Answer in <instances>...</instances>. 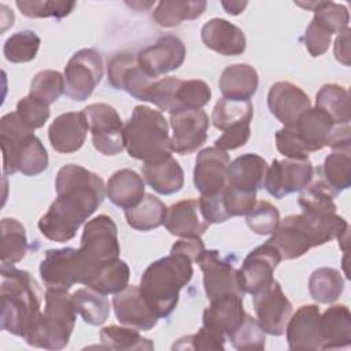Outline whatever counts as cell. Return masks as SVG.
I'll return each mask as SVG.
<instances>
[{
	"label": "cell",
	"instance_id": "6da1fadb",
	"mask_svg": "<svg viewBox=\"0 0 351 351\" xmlns=\"http://www.w3.org/2000/svg\"><path fill=\"white\" fill-rule=\"evenodd\" d=\"M58 197L38 219L40 232L51 241L74 239L80 226L103 203L107 192L101 177L78 165H64L55 180Z\"/></svg>",
	"mask_w": 351,
	"mask_h": 351
},
{
	"label": "cell",
	"instance_id": "7a4b0ae2",
	"mask_svg": "<svg viewBox=\"0 0 351 351\" xmlns=\"http://www.w3.org/2000/svg\"><path fill=\"white\" fill-rule=\"evenodd\" d=\"M348 232L347 221L332 214H295L280 221L267 240L280 252L281 259L289 261L303 256L311 248L340 239Z\"/></svg>",
	"mask_w": 351,
	"mask_h": 351
},
{
	"label": "cell",
	"instance_id": "3957f363",
	"mask_svg": "<svg viewBox=\"0 0 351 351\" xmlns=\"http://www.w3.org/2000/svg\"><path fill=\"white\" fill-rule=\"evenodd\" d=\"M1 329L26 339L41 317V291L29 271L1 265Z\"/></svg>",
	"mask_w": 351,
	"mask_h": 351
},
{
	"label": "cell",
	"instance_id": "277c9868",
	"mask_svg": "<svg viewBox=\"0 0 351 351\" xmlns=\"http://www.w3.org/2000/svg\"><path fill=\"white\" fill-rule=\"evenodd\" d=\"M193 276L192 261L181 254L152 262L140 278V293L158 318L169 317L176 308L180 291Z\"/></svg>",
	"mask_w": 351,
	"mask_h": 351
},
{
	"label": "cell",
	"instance_id": "5b68a950",
	"mask_svg": "<svg viewBox=\"0 0 351 351\" xmlns=\"http://www.w3.org/2000/svg\"><path fill=\"white\" fill-rule=\"evenodd\" d=\"M125 148L130 158L149 162L171 155L169 123L160 111L148 106H136L123 126Z\"/></svg>",
	"mask_w": 351,
	"mask_h": 351
},
{
	"label": "cell",
	"instance_id": "8992f818",
	"mask_svg": "<svg viewBox=\"0 0 351 351\" xmlns=\"http://www.w3.org/2000/svg\"><path fill=\"white\" fill-rule=\"evenodd\" d=\"M75 319L77 310L71 295L64 289L47 288L44 313L25 341L38 348L62 350L69 344Z\"/></svg>",
	"mask_w": 351,
	"mask_h": 351
},
{
	"label": "cell",
	"instance_id": "52a82bcc",
	"mask_svg": "<svg viewBox=\"0 0 351 351\" xmlns=\"http://www.w3.org/2000/svg\"><path fill=\"white\" fill-rule=\"evenodd\" d=\"M97 269L85 259L80 248L66 247L45 252L40 263V276L47 288L69 291L74 284L86 285Z\"/></svg>",
	"mask_w": 351,
	"mask_h": 351
},
{
	"label": "cell",
	"instance_id": "ba28073f",
	"mask_svg": "<svg viewBox=\"0 0 351 351\" xmlns=\"http://www.w3.org/2000/svg\"><path fill=\"white\" fill-rule=\"evenodd\" d=\"M104 74L101 53L93 48L77 51L64 67V95L74 101L86 100Z\"/></svg>",
	"mask_w": 351,
	"mask_h": 351
},
{
	"label": "cell",
	"instance_id": "9c48e42d",
	"mask_svg": "<svg viewBox=\"0 0 351 351\" xmlns=\"http://www.w3.org/2000/svg\"><path fill=\"white\" fill-rule=\"evenodd\" d=\"M96 151L114 156L123 151V123L117 110L106 103H93L84 110Z\"/></svg>",
	"mask_w": 351,
	"mask_h": 351
},
{
	"label": "cell",
	"instance_id": "30bf717a",
	"mask_svg": "<svg viewBox=\"0 0 351 351\" xmlns=\"http://www.w3.org/2000/svg\"><path fill=\"white\" fill-rule=\"evenodd\" d=\"M80 251L96 267L119 258L118 229L111 217L101 214L85 223Z\"/></svg>",
	"mask_w": 351,
	"mask_h": 351
},
{
	"label": "cell",
	"instance_id": "8fae6325",
	"mask_svg": "<svg viewBox=\"0 0 351 351\" xmlns=\"http://www.w3.org/2000/svg\"><path fill=\"white\" fill-rule=\"evenodd\" d=\"M197 263L203 271V285L210 300L228 295L244 298L239 269L217 250H206Z\"/></svg>",
	"mask_w": 351,
	"mask_h": 351
},
{
	"label": "cell",
	"instance_id": "7c38bea8",
	"mask_svg": "<svg viewBox=\"0 0 351 351\" xmlns=\"http://www.w3.org/2000/svg\"><path fill=\"white\" fill-rule=\"evenodd\" d=\"M256 321L265 333L281 336L292 315V303L285 296L278 281L273 280L261 291L252 295Z\"/></svg>",
	"mask_w": 351,
	"mask_h": 351
},
{
	"label": "cell",
	"instance_id": "4fadbf2b",
	"mask_svg": "<svg viewBox=\"0 0 351 351\" xmlns=\"http://www.w3.org/2000/svg\"><path fill=\"white\" fill-rule=\"evenodd\" d=\"M314 167L310 159H274L266 170V191L276 199L304 189L313 180Z\"/></svg>",
	"mask_w": 351,
	"mask_h": 351
},
{
	"label": "cell",
	"instance_id": "5bb4252c",
	"mask_svg": "<svg viewBox=\"0 0 351 351\" xmlns=\"http://www.w3.org/2000/svg\"><path fill=\"white\" fill-rule=\"evenodd\" d=\"M186 49L184 43L171 34L162 36L152 45H148L138 51L136 55L138 66L151 78L170 73L178 69L185 60Z\"/></svg>",
	"mask_w": 351,
	"mask_h": 351
},
{
	"label": "cell",
	"instance_id": "9a60e30c",
	"mask_svg": "<svg viewBox=\"0 0 351 351\" xmlns=\"http://www.w3.org/2000/svg\"><path fill=\"white\" fill-rule=\"evenodd\" d=\"M171 151L180 155L195 152L207 140L208 115L204 110H184L170 115Z\"/></svg>",
	"mask_w": 351,
	"mask_h": 351
},
{
	"label": "cell",
	"instance_id": "2e32d148",
	"mask_svg": "<svg viewBox=\"0 0 351 351\" xmlns=\"http://www.w3.org/2000/svg\"><path fill=\"white\" fill-rule=\"evenodd\" d=\"M107 78L114 89L125 90L141 101H145L147 92L154 81L141 70L136 55L130 52H118L108 60Z\"/></svg>",
	"mask_w": 351,
	"mask_h": 351
},
{
	"label": "cell",
	"instance_id": "e0dca14e",
	"mask_svg": "<svg viewBox=\"0 0 351 351\" xmlns=\"http://www.w3.org/2000/svg\"><path fill=\"white\" fill-rule=\"evenodd\" d=\"M281 261L280 252L269 241L254 248L239 269L244 292L254 295L271 282L273 273Z\"/></svg>",
	"mask_w": 351,
	"mask_h": 351
},
{
	"label": "cell",
	"instance_id": "ac0fdd59",
	"mask_svg": "<svg viewBox=\"0 0 351 351\" xmlns=\"http://www.w3.org/2000/svg\"><path fill=\"white\" fill-rule=\"evenodd\" d=\"M229 155L217 147L202 149L195 162L193 184L202 195L222 191L228 184Z\"/></svg>",
	"mask_w": 351,
	"mask_h": 351
},
{
	"label": "cell",
	"instance_id": "d6986e66",
	"mask_svg": "<svg viewBox=\"0 0 351 351\" xmlns=\"http://www.w3.org/2000/svg\"><path fill=\"white\" fill-rule=\"evenodd\" d=\"M267 107L284 126H293L300 115L311 107L310 97L298 85L288 81L273 84L267 95Z\"/></svg>",
	"mask_w": 351,
	"mask_h": 351
},
{
	"label": "cell",
	"instance_id": "ffe728a7",
	"mask_svg": "<svg viewBox=\"0 0 351 351\" xmlns=\"http://www.w3.org/2000/svg\"><path fill=\"white\" fill-rule=\"evenodd\" d=\"M287 343L292 350H321V313L315 304H304L289 317L285 326Z\"/></svg>",
	"mask_w": 351,
	"mask_h": 351
},
{
	"label": "cell",
	"instance_id": "44dd1931",
	"mask_svg": "<svg viewBox=\"0 0 351 351\" xmlns=\"http://www.w3.org/2000/svg\"><path fill=\"white\" fill-rule=\"evenodd\" d=\"M112 307L122 325L137 330H151L159 319L141 296L137 285H128L115 293Z\"/></svg>",
	"mask_w": 351,
	"mask_h": 351
},
{
	"label": "cell",
	"instance_id": "7402d4cb",
	"mask_svg": "<svg viewBox=\"0 0 351 351\" xmlns=\"http://www.w3.org/2000/svg\"><path fill=\"white\" fill-rule=\"evenodd\" d=\"M89 126L84 111L60 114L53 119L48 129V138L52 148L60 154L78 151L86 138Z\"/></svg>",
	"mask_w": 351,
	"mask_h": 351
},
{
	"label": "cell",
	"instance_id": "603a6c76",
	"mask_svg": "<svg viewBox=\"0 0 351 351\" xmlns=\"http://www.w3.org/2000/svg\"><path fill=\"white\" fill-rule=\"evenodd\" d=\"M203 44L225 56H237L245 51L247 40L244 32L222 18H213L206 22L200 32Z\"/></svg>",
	"mask_w": 351,
	"mask_h": 351
},
{
	"label": "cell",
	"instance_id": "cb8c5ba5",
	"mask_svg": "<svg viewBox=\"0 0 351 351\" xmlns=\"http://www.w3.org/2000/svg\"><path fill=\"white\" fill-rule=\"evenodd\" d=\"M243 299L228 295L210 300V306L203 311V326L229 339L245 317Z\"/></svg>",
	"mask_w": 351,
	"mask_h": 351
},
{
	"label": "cell",
	"instance_id": "d4e9b609",
	"mask_svg": "<svg viewBox=\"0 0 351 351\" xmlns=\"http://www.w3.org/2000/svg\"><path fill=\"white\" fill-rule=\"evenodd\" d=\"M165 228L178 237H200L210 226L202 215L199 202L185 199L171 204L166 211Z\"/></svg>",
	"mask_w": 351,
	"mask_h": 351
},
{
	"label": "cell",
	"instance_id": "484cf974",
	"mask_svg": "<svg viewBox=\"0 0 351 351\" xmlns=\"http://www.w3.org/2000/svg\"><path fill=\"white\" fill-rule=\"evenodd\" d=\"M333 128L335 122L332 118L317 107H310L304 111L293 125L298 138L308 154L319 151L328 145Z\"/></svg>",
	"mask_w": 351,
	"mask_h": 351
},
{
	"label": "cell",
	"instance_id": "4316f807",
	"mask_svg": "<svg viewBox=\"0 0 351 351\" xmlns=\"http://www.w3.org/2000/svg\"><path fill=\"white\" fill-rule=\"evenodd\" d=\"M16 112H8L0 119V144L3 152V173L12 176L16 171V156L25 140L34 134Z\"/></svg>",
	"mask_w": 351,
	"mask_h": 351
},
{
	"label": "cell",
	"instance_id": "83f0119b",
	"mask_svg": "<svg viewBox=\"0 0 351 351\" xmlns=\"http://www.w3.org/2000/svg\"><path fill=\"white\" fill-rule=\"evenodd\" d=\"M141 173L145 182L160 195H173L184 186V170L171 155L144 162Z\"/></svg>",
	"mask_w": 351,
	"mask_h": 351
},
{
	"label": "cell",
	"instance_id": "f1b7e54d",
	"mask_svg": "<svg viewBox=\"0 0 351 351\" xmlns=\"http://www.w3.org/2000/svg\"><path fill=\"white\" fill-rule=\"evenodd\" d=\"M106 192L112 204L128 210L137 206L145 196V182L136 171L122 169L108 178Z\"/></svg>",
	"mask_w": 351,
	"mask_h": 351
},
{
	"label": "cell",
	"instance_id": "f546056e",
	"mask_svg": "<svg viewBox=\"0 0 351 351\" xmlns=\"http://www.w3.org/2000/svg\"><path fill=\"white\" fill-rule=\"evenodd\" d=\"M321 350H339L351 346V313L346 304H335L321 315Z\"/></svg>",
	"mask_w": 351,
	"mask_h": 351
},
{
	"label": "cell",
	"instance_id": "4dcf8cb0",
	"mask_svg": "<svg viewBox=\"0 0 351 351\" xmlns=\"http://www.w3.org/2000/svg\"><path fill=\"white\" fill-rule=\"evenodd\" d=\"M267 163L256 154L237 156L228 169V185L247 192H256L265 184Z\"/></svg>",
	"mask_w": 351,
	"mask_h": 351
},
{
	"label": "cell",
	"instance_id": "1f68e13d",
	"mask_svg": "<svg viewBox=\"0 0 351 351\" xmlns=\"http://www.w3.org/2000/svg\"><path fill=\"white\" fill-rule=\"evenodd\" d=\"M256 70L247 63L228 66L219 77V90L225 99L250 100L258 89Z\"/></svg>",
	"mask_w": 351,
	"mask_h": 351
},
{
	"label": "cell",
	"instance_id": "d6a6232c",
	"mask_svg": "<svg viewBox=\"0 0 351 351\" xmlns=\"http://www.w3.org/2000/svg\"><path fill=\"white\" fill-rule=\"evenodd\" d=\"M204 0H165L159 1L152 12V18L162 27L178 26L182 21H193L206 11Z\"/></svg>",
	"mask_w": 351,
	"mask_h": 351
},
{
	"label": "cell",
	"instance_id": "836d02e7",
	"mask_svg": "<svg viewBox=\"0 0 351 351\" xmlns=\"http://www.w3.org/2000/svg\"><path fill=\"white\" fill-rule=\"evenodd\" d=\"M166 211L167 207L159 197L145 193L137 206L125 210V218L130 228L140 232H148L165 223Z\"/></svg>",
	"mask_w": 351,
	"mask_h": 351
},
{
	"label": "cell",
	"instance_id": "e575fe53",
	"mask_svg": "<svg viewBox=\"0 0 351 351\" xmlns=\"http://www.w3.org/2000/svg\"><path fill=\"white\" fill-rule=\"evenodd\" d=\"M350 170L351 149H333V152L325 158L324 165L319 169V178L329 186L335 196H337L339 193L350 188Z\"/></svg>",
	"mask_w": 351,
	"mask_h": 351
},
{
	"label": "cell",
	"instance_id": "d590c367",
	"mask_svg": "<svg viewBox=\"0 0 351 351\" xmlns=\"http://www.w3.org/2000/svg\"><path fill=\"white\" fill-rule=\"evenodd\" d=\"M254 114V107L250 100H230L219 99L211 112L213 125L225 132L228 129L250 125Z\"/></svg>",
	"mask_w": 351,
	"mask_h": 351
},
{
	"label": "cell",
	"instance_id": "8d00e7d4",
	"mask_svg": "<svg viewBox=\"0 0 351 351\" xmlns=\"http://www.w3.org/2000/svg\"><path fill=\"white\" fill-rule=\"evenodd\" d=\"M315 107L325 111L335 125H347L351 121L348 90L341 85H322L315 97Z\"/></svg>",
	"mask_w": 351,
	"mask_h": 351
},
{
	"label": "cell",
	"instance_id": "74e56055",
	"mask_svg": "<svg viewBox=\"0 0 351 351\" xmlns=\"http://www.w3.org/2000/svg\"><path fill=\"white\" fill-rule=\"evenodd\" d=\"M130 278V269L128 263L122 259H115L103 263L95 276L86 282V287L103 293L115 295L128 287Z\"/></svg>",
	"mask_w": 351,
	"mask_h": 351
},
{
	"label": "cell",
	"instance_id": "f35d334b",
	"mask_svg": "<svg viewBox=\"0 0 351 351\" xmlns=\"http://www.w3.org/2000/svg\"><path fill=\"white\" fill-rule=\"evenodd\" d=\"M344 291V280L339 270L333 267H318L308 278V292L311 298L324 304L336 302Z\"/></svg>",
	"mask_w": 351,
	"mask_h": 351
},
{
	"label": "cell",
	"instance_id": "ab89813d",
	"mask_svg": "<svg viewBox=\"0 0 351 351\" xmlns=\"http://www.w3.org/2000/svg\"><path fill=\"white\" fill-rule=\"evenodd\" d=\"M1 265H15L27 252V237L25 226L15 218L1 219Z\"/></svg>",
	"mask_w": 351,
	"mask_h": 351
},
{
	"label": "cell",
	"instance_id": "60d3db41",
	"mask_svg": "<svg viewBox=\"0 0 351 351\" xmlns=\"http://www.w3.org/2000/svg\"><path fill=\"white\" fill-rule=\"evenodd\" d=\"M73 302L77 313L89 325H103L110 314V303L106 295L85 287L78 288L73 295Z\"/></svg>",
	"mask_w": 351,
	"mask_h": 351
},
{
	"label": "cell",
	"instance_id": "b9f144b4",
	"mask_svg": "<svg viewBox=\"0 0 351 351\" xmlns=\"http://www.w3.org/2000/svg\"><path fill=\"white\" fill-rule=\"evenodd\" d=\"M101 347L107 350H152L154 343L137 329L110 325L100 330Z\"/></svg>",
	"mask_w": 351,
	"mask_h": 351
},
{
	"label": "cell",
	"instance_id": "7bdbcfd3",
	"mask_svg": "<svg viewBox=\"0 0 351 351\" xmlns=\"http://www.w3.org/2000/svg\"><path fill=\"white\" fill-rule=\"evenodd\" d=\"M48 167V152L38 137L29 136L22 144L16 156V171L33 177Z\"/></svg>",
	"mask_w": 351,
	"mask_h": 351
},
{
	"label": "cell",
	"instance_id": "ee69618b",
	"mask_svg": "<svg viewBox=\"0 0 351 351\" xmlns=\"http://www.w3.org/2000/svg\"><path fill=\"white\" fill-rule=\"evenodd\" d=\"M335 193L321 180L310 182L299 196V206L306 214H332L336 213V204L333 202Z\"/></svg>",
	"mask_w": 351,
	"mask_h": 351
},
{
	"label": "cell",
	"instance_id": "f6af8a7d",
	"mask_svg": "<svg viewBox=\"0 0 351 351\" xmlns=\"http://www.w3.org/2000/svg\"><path fill=\"white\" fill-rule=\"evenodd\" d=\"M211 99L210 86L202 80H181L174 97V112L184 110H199ZM171 115V114H170Z\"/></svg>",
	"mask_w": 351,
	"mask_h": 351
},
{
	"label": "cell",
	"instance_id": "bcb514c9",
	"mask_svg": "<svg viewBox=\"0 0 351 351\" xmlns=\"http://www.w3.org/2000/svg\"><path fill=\"white\" fill-rule=\"evenodd\" d=\"M40 37L32 30H22L8 37L3 47L4 58L11 63H26L36 58L40 48Z\"/></svg>",
	"mask_w": 351,
	"mask_h": 351
},
{
	"label": "cell",
	"instance_id": "7dc6e473",
	"mask_svg": "<svg viewBox=\"0 0 351 351\" xmlns=\"http://www.w3.org/2000/svg\"><path fill=\"white\" fill-rule=\"evenodd\" d=\"M64 93V77L56 70L37 73L30 84L29 96L51 106Z\"/></svg>",
	"mask_w": 351,
	"mask_h": 351
},
{
	"label": "cell",
	"instance_id": "c3c4849f",
	"mask_svg": "<svg viewBox=\"0 0 351 351\" xmlns=\"http://www.w3.org/2000/svg\"><path fill=\"white\" fill-rule=\"evenodd\" d=\"M232 346L240 351H252L263 350L266 346L265 332L255 318L245 313L243 322L239 328L229 336Z\"/></svg>",
	"mask_w": 351,
	"mask_h": 351
},
{
	"label": "cell",
	"instance_id": "681fc988",
	"mask_svg": "<svg viewBox=\"0 0 351 351\" xmlns=\"http://www.w3.org/2000/svg\"><path fill=\"white\" fill-rule=\"evenodd\" d=\"M16 7L19 11L29 18H48L55 16L58 19L69 15L74 7L75 1H48V0H18Z\"/></svg>",
	"mask_w": 351,
	"mask_h": 351
},
{
	"label": "cell",
	"instance_id": "f907efd6",
	"mask_svg": "<svg viewBox=\"0 0 351 351\" xmlns=\"http://www.w3.org/2000/svg\"><path fill=\"white\" fill-rule=\"evenodd\" d=\"M248 228L261 236L273 234L280 223L278 210L267 200H259L255 203L254 208L247 214Z\"/></svg>",
	"mask_w": 351,
	"mask_h": 351
},
{
	"label": "cell",
	"instance_id": "816d5d0a",
	"mask_svg": "<svg viewBox=\"0 0 351 351\" xmlns=\"http://www.w3.org/2000/svg\"><path fill=\"white\" fill-rule=\"evenodd\" d=\"M313 18L321 22L333 34L348 29L350 12L343 4L335 1H318Z\"/></svg>",
	"mask_w": 351,
	"mask_h": 351
},
{
	"label": "cell",
	"instance_id": "f5cc1de1",
	"mask_svg": "<svg viewBox=\"0 0 351 351\" xmlns=\"http://www.w3.org/2000/svg\"><path fill=\"white\" fill-rule=\"evenodd\" d=\"M228 339L206 326L196 333L184 336L173 344V350H223Z\"/></svg>",
	"mask_w": 351,
	"mask_h": 351
},
{
	"label": "cell",
	"instance_id": "db71d44e",
	"mask_svg": "<svg viewBox=\"0 0 351 351\" xmlns=\"http://www.w3.org/2000/svg\"><path fill=\"white\" fill-rule=\"evenodd\" d=\"M221 195H222L223 208L229 218L247 215L256 203V192L241 191L228 184L221 191Z\"/></svg>",
	"mask_w": 351,
	"mask_h": 351
},
{
	"label": "cell",
	"instance_id": "11a10c76",
	"mask_svg": "<svg viewBox=\"0 0 351 351\" xmlns=\"http://www.w3.org/2000/svg\"><path fill=\"white\" fill-rule=\"evenodd\" d=\"M15 112L32 129H38L44 126V123L48 121L51 115L49 106L32 96L21 99L16 104Z\"/></svg>",
	"mask_w": 351,
	"mask_h": 351
},
{
	"label": "cell",
	"instance_id": "9f6ffc18",
	"mask_svg": "<svg viewBox=\"0 0 351 351\" xmlns=\"http://www.w3.org/2000/svg\"><path fill=\"white\" fill-rule=\"evenodd\" d=\"M330 40H332V33L321 22L313 18L308 26L306 27V32L303 36V41L308 53L314 58L324 55L329 48Z\"/></svg>",
	"mask_w": 351,
	"mask_h": 351
},
{
	"label": "cell",
	"instance_id": "6f0895ef",
	"mask_svg": "<svg viewBox=\"0 0 351 351\" xmlns=\"http://www.w3.org/2000/svg\"><path fill=\"white\" fill-rule=\"evenodd\" d=\"M276 147L288 159H308V152L298 138L293 126H284L276 133Z\"/></svg>",
	"mask_w": 351,
	"mask_h": 351
},
{
	"label": "cell",
	"instance_id": "680465c9",
	"mask_svg": "<svg viewBox=\"0 0 351 351\" xmlns=\"http://www.w3.org/2000/svg\"><path fill=\"white\" fill-rule=\"evenodd\" d=\"M199 202V207L202 211V215L208 223H221L229 219L223 203H222V195L221 191L215 193L202 195Z\"/></svg>",
	"mask_w": 351,
	"mask_h": 351
},
{
	"label": "cell",
	"instance_id": "91938a15",
	"mask_svg": "<svg viewBox=\"0 0 351 351\" xmlns=\"http://www.w3.org/2000/svg\"><path fill=\"white\" fill-rule=\"evenodd\" d=\"M251 136V128L250 125H241V126H236L232 129L225 130L217 140H215V145L217 148L222 149V151H230V149H236L239 147L245 145V143L248 141Z\"/></svg>",
	"mask_w": 351,
	"mask_h": 351
},
{
	"label": "cell",
	"instance_id": "94428289",
	"mask_svg": "<svg viewBox=\"0 0 351 351\" xmlns=\"http://www.w3.org/2000/svg\"><path fill=\"white\" fill-rule=\"evenodd\" d=\"M206 247L200 237H182L176 241L171 247L173 254H181L192 261V263H197L202 255L204 254Z\"/></svg>",
	"mask_w": 351,
	"mask_h": 351
},
{
	"label": "cell",
	"instance_id": "6125c7cd",
	"mask_svg": "<svg viewBox=\"0 0 351 351\" xmlns=\"http://www.w3.org/2000/svg\"><path fill=\"white\" fill-rule=\"evenodd\" d=\"M350 123L347 125H335L328 145L332 149H351V138H350Z\"/></svg>",
	"mask_w": 351,
	"mask_h": 351
},
{
	"label": "cell",
	"instance_id": "be15d7a7",
	"mask_svg": "<svg viewBox=\"0 0 351 351\" xmlns=\"http://www.w3.org/2000/svg\"><path fill=\"white\" fill-rule=\"evenodd\" d=\"M335 56L337 62L350 66V29L339 33L335 40Z\"/></svg>",
	"mask_w": 351,
	"mask_h": 351
},
{
	"label": "cell",
	"instance_id": "e7e4bbea",
	"mask_svg": "<svg viewBox=\"0 0 351 351\" xmlns=\"http://www.w3.org/2000/svg\"><path fill=\"white\" fill-rule=\"evenodd\" d=\"M221 5L223 10L230 15H239L244 11V8L248 5L247 1H222Z\"/></svg>",
	"mask_w": 351,
	"mask_h": 351
}]
</instances>
